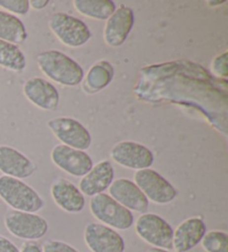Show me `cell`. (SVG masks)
Instances as JSON below:
<instances>
[{
	"instance_id": "cell-10",
	"label": "cell",
	"mask_w": 228,
	"mask_h": 252,
	"mask_svg": "<svg viewBox=\"0 0 228 252\" xmlns=\"http://www.w3.org/2000/svg\"><path fill=\"white\" fill-rule=\"evenodd\" d=\"M84 239L91 252H125L124 238L116 230L102 223L87 224Z\"/></svg>"
},
{
	"instance_id": "cell-23",
	"label": "cell",
	"mask_w": 228,
	"mask_h": 252,
	"mask_svg": "<svg viewBox=\"0 0 228 252\" xmlns=\"http://www.w3.org/2000/svg\"><path fill=\"white\" fill-rule=\"evenodd\" d=\"M200 242L206 252H228V236L224 231L212 230L206 232Z\"/></svg>"
},
{
	"instance_id": "cell-9",
	"label": "cell",
	"mask_w": 228,
	"mask_h": 252,
	"mask_svg": "<svg viewBox=\"0 0 228 252\" xmlns=\"http://www.w3.org/2000/svg\"><path fill=\"white\" fill-rule=\"evenodd\" d=\"M111 156L119 166L137 171L151 168L155 159L151 149L142 143L133 141L116 143L111 151Z\"/></svg>"
},
{
	"instance_id": "cell-24",
	"label": "cell",
	"mask_w": 228,
	"mask_h": 252,
	"mask_svg": "<svg viewBox=\"0 0 228 252\" xmlns=\"http://www.w3.org/2000/svg\"><path fill=\"white\" fill-rule=\"evenodd\" d=\"M0 7L11 15H27L30 9L28 0H0Z\"/></svg>"
},
{
	"instance_id": "cell-12",
	"label": "cell",
	"mask_w": 228,
	"mask_h": 252,
	"mask_svg": "<svg viewBox=\"0 0 228 252\" xmlns=\"http://www.w3.org/2000/svg\"><path fill=\"white\" fill-rule=\"evenodd\" d=\"M108 190L109 195L129 211H136L139 214L147 212L149 207L148 199L134 181L119 178L113 181Z\"/></svg>"
},
{
	"instance_id": "cell-1",
	"label": "cell",
	"mask_w": 228,
	"mask_h": 252,
	"mask_svg": "<svg viewBox=\"0 0 228 252\" xmlns=\"http://www.w3.org/2000/svg\"><path fill=\"white\" fill-rule=\"evenodd\" d=\"M36 59L43 75L57 84L74 87L84 79L85 72L80 64L58 50L42 51Z\"/></svg>"
},
{
	"instance_id": "cell-20",
	"label": "cell",
	"mask_w": 228,
	"mask_h": 252,
	"mask_svg": "<svg viewBox=\"0 0 228 252\" xmlns=\"http://www.w3.org/2000/svg\"><path fill=\"white\" fill-rule=\"evenodd\" d=\"M73 5L80 15L97 20H107L116 10L112 0H74Z\"/></svg>"
},
{
	"instance_id": "cell-28",
	"label": "cell",
	"mask_w": 228,
	"mask_h": 252,
	"mask_svg": "<svg viewBox=\"0 0 228 252\" xmlns=\"http://www.w3.org/2000/svg\"><path fill=\"white\" fill-rule=\"evenodd\" d=\"M20 252H42V250L36 242L27 241L24 243L23 247H21Z\"/></svg>"
},
{
	"instance_id": "cell-2",
	"label": "cell",
	"mask_w": 228,
	"mask_h": 252,
	"mask_svg": "<svg viewBox=\"0 0 228 252\" xmlns=\"http://www.w3.org/2000/svg\"><path fill=\"white\" fill-rule=\"evenodd\" d=\"M0 199L16 211L36 214L45 201L36 190L23 180L8 176L0 177Z\"/></svg>"
},
{
	"instance_id": "cell-22",
	"label": "cell",
	"mask_w": 228,
	"mask_h": 252,
	"mask_svg": "<svg viewBox=\"0 0 228 252\" xmlns=\"http://www.w3.org/2000/svg\"><path fill=\"white\" fill-rule=\"evenodd\" d=\"M26 64V56L18 46L0 40V67L20 72L25 70Z\"/></svg>"
},
{
	"instance_id": "cell-7",
	"label": "cell",
	"mask_w": 228,
	"mask_h": 252,
	"mask_svg": "<svg viewBox=\"0 0 228 252\" xmlns=\"http://www.w3.org/2000/svg\"><path fill=\"white\" fill-rule=\"evenodd\" d=\"M5 227L12 236L27 241L39 240L48 232V222L41 216L16 210L6 215Z\"/></svg>"
},
{
	"instance_id": "cell-30",
	"label": "cell",
	"mask_w": 228,
	"mask_h": 252,
	"mask_svg": "<svg viewBox=\"0 0 228 252\" xmlns=\"http://www.w3.org/2000/svg\"><path fill=\"white\" fill-rule=\"evenodd\" d=\"M146 252H169L168 250H164V249H159V248H149V249Z\"/></svg>"
},
{
	"instance_id": "cell-8",
	"label": "cell",
	"mask_w": 228,
	"mask_h": 252,
	"mask_svg": "<svg viewBox=\"0 0 228 252\" xmlns=\"http://www.w3.org/2000/svg\"><path fill=\"white\" fill-rule=\"evenodd\" d=\"M48 127L63 145L85 151L91 146V136L84 125L69 117H58L48 121Z\"/></svg>"
},
{
	"instance_id": "cell-21",
	"label": "cell",
	"mask_w": 228,
	"mask_h": 252,
	"mask_svg": "<svg viewBox=\"0 0 228 252\" xmlns=\"http://www.w3.org/2000/svg\"><path fill=\"white\" fill-rule=\"evenodd\" d=\"M114 77V69L111 63L107 62H102L94 64L89 69L86 76L85 89L88 93L93 94L99 91L111 84Z\"/></svg>"
},
{
	"instance_id": "cell-11",
	"label": "cell",
	"mask_w": 228,
	"mask_h": 252,
	"mask_svg": "<svg viewBox=\"0 0 228 252\" xmlns=\"http://www.w3.org/2000/svg\"><path fill=\"white\" fill-rule=\"evenodd\" d=\"M50 157L55 166L74 177H84L94 166L88 154L65 145H57Z\"/></svg>"
},
{
	"instance_id": "cell-29",
	"label": "cell",
	"mask_w": 228,
	"mask_h": 252,
	"mask_svg": "<svg viewBox=\"0 0 228 252\" xmlns=\"http://www.w3.org/2000/svg\"><path fill=\"white\" fill-rule=\"evenodd\" d=\"M48 5H49V0H30L29 1V6L36 10H41Z\"/></svg>"
},
{
	"instance_id": "cell-18",
	"label": "cell",
	"mask_w": 228,
	"mask_h": 252,
	"mask_svg": "<svg viewBox=\"0 0 228 252\" xmlns=\"http://www.w3.org/2000/svg\"><path fill=\"white\" fill-rule=\"evenodd\" d=\"M206 233V224L198 217L186 219L174 231L173 249L175 252H188L199 245Z\"/></svg>"
},
{
	"instance_id": "cell-6",
	"label": "cell",
	"mask_w": 228,
	"mask_h": 252,
	"mask_svg": "<svg viewBox=\"0 0 228 252\" xmlns=\"http://www.w3.org/2000/svg\"><path fill=\"white\" fill-rule=\"evenodd\" d=\"M134 182L142 190L148 201L157 205H167L177 197V190L170 182L152 169L136 171Z\"/></svg>"
},
{
	"instance_id": "cell-19",
	"label": "cell",
	"mask_w": 228,
	"mask_h": 252,
	"mask_svg": "<svg viewBox=\"0 0 228 252\" xmlns=\"http://www.w3.org/2000/svg\"><path fill=\"white\" fill-rule=\"evenodd\" d=\"M27 39V30L18 17L0 10V40L19 45Z\"/></svg>"
},
{
	"instance_id": "cell-3",
	"label": "cell",
	"mask_w": 228,
	"mask_h": 252,
	"mask_svg": "<svg viewBox=\"0 0 228 252\" xmlns=\"http://www.w3.org/2000/svg\"><path fill=\"white\" fill-rule=\"evenodd\" d=\"M89 208L91 215L109 228L128 230L134 224L133 212L105 192L91 197Z\"/></svg>"
},
{
	"instance_id": "cell-13",
	"label": "cell",
	"mask_w": 228,
	"mask_h": 252,
	"mask_svg": "<svg viewBox=\"0 0 228 252\" xmlns=\"http://www.w3.org/2000/svg\"><path fill=\"white\" fill-rule=\"evenodd\" d=\"M134 10L126 5L116 8L114 14L107 19L104 29L105 42L111 47H119L126 41L134 27Z\"/></svg>"
},
{
	"instance_id": "cell-5",
	"label": "cell",
	"mask_w": 228,
	"mask_h": 252,
	"mask_svg": "<svg viewBox=\"0 0 228 252\" xmlns=\"http://www.w3.org/2000/svg\"><path fill=\"white\" fill-rule=\"evenodd\" d=\"M136 233L154 248L164 250L173 249L174 229L167 221L156 214H143L136 221Z\"/></svg>"
},
{
	"instance_id": "cell-17",
	"label": "cell",
	"mask_w": 228,
	"mask_h": 252,
	"mask_svg": "<svg viewBox=\"0 0 228 252\" xmlns=\"http://www.w3.org/2000/svg\"><path fill=\"white\" fill-rule=\"evenodd\" d=\"M50 194L56 205L68 214H78L84 210L85 195L67 179L56 180L51 185Z\"/></svg>"
},
{
	"instance_id": "cell-26",
	"label": "cell",
	"mask_w": 228,
	"mask_h": 252,
	"mask_svg": "<svg viewBox=\"0 0 228 252\" xmlns=\"http://www.w3.org/2000/svg\"><path fill=\"white\" fill-rule=\"evenodd\" d=\"M41 250L42 252H79L73 246L59 240L46 241L43 243Z\"/></svg>"
},
{
	"instance_id": "cell-31",
	"label": "cell",
	"mask_w": 228,
	"mask_h": 252,
	"mask_svg": "<svg viewBox=\"0 0 228 252\" xmlns=\"http://www.w3.org/2000/svg\"><path fill=\"white\" fill-rule=\"evenodd\" d=\"M225 2H226L225 0H222V1H208L207 3L212 7H216V6H219V5H223V3H225Z\"/></svg>"
},
{
	"instance_id": "cell-4",
	"label": "cell",
	"mask_w": 228,
	"mask_h": 252,
	"mask_svg": "<svg viewBox=\"0 0 228 252\" xmlns=\"http://www.w3.org/2000/svg\"><path fill=\"white\" fill-rule=\"evenodd\" d=\"M52 33L70 48H78L90 40L91 32L84 21L66 12H56L48 21Z\"/></svg>"
},
{
	"instance_id": "cell-27",
	"label": "cell",
	"mask_w": 228,
	"mask_h": 252,
	"mask_svg": "<svg viewBox=\"0 0 228 252\" xmlns=\"http://www.w3.org/2000/svg\"><path fill=\"white\" fill-rule=\"evenodd\" d=\"M0 252H20V250L9 239L0 236Z\"/></svg>"
},
{
	"instance_id": "cell-15",
	"label": "cell",
	"mask_w": 228,
	"mask_h": 252,
	"mask_svg": "<svg viewBox=\"0 0 228 252\" xmlns=\"http://www.w3.org/2000/svg\"><path fill=\"white\" fill-rule=\"evenodd\" d=\"M36 166L28 157L9 146H0V172L16 179H26L34 175Z\"/></svg>"
},
{
	"instance_id": "cell-16",
	"label": "cell",
	"mask_w": 228,
	"mask_h": 252,
	"mask_svg": "<svg viewBox=\"0 0 228 252\" xmlns=\"http://www.w3.org/2000/svg\"><path fill=\"white\" fill-rule=\"evenodd\" d=\"M114 178H115V170L112 163L104 160L93 166L88 173L81 177L78 189L84 195L94 197L104 193L113 184Z\"/></svg>"
},
{
	"instance_id": "cell-25",
	"label": "cell",
	"mask_w": 228,
	"mask_h": 252,
	"mask_svg": "<svg viewBox=\"0 0 228 252\" xmlns=\"http://www.w3.org/2000/svg\"><path fill=\"white\" fill-rule=\"evenodd\" d=\"M227 60H228L227 51H224L222 55L217 56V57L213 60L212 70L215 75L218 77H222V78H227V76H228Z\"/></svg>"
},
{
	"instance_id": "cell-14",
	"label": "cell",
	"mask_w": 228,
	"mask_h": 252,
	"mask_svg": "<svg viewBox=\"0 0 228 252\" xmlns=\"http://www.w3.org/2000/svg\"><path fill=\"white\" fill-rule=\"evenodd\" d=\"M24 94L30 102L42 110H55L59 105L56 87L42 78H30L24 85Z\"/></svg>"
}]
</instances>
